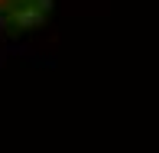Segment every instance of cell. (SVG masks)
I'll return each mask as SVG.
<instances>
[{
  "mask_svg": "<svg viewBox=\"0 0 159 153\" xmlns=\"http://www.w3.org/2000/svg\"><path fill=\"white\" fill-rule=\"evenodd\" d=\"M0 3H3V0H0Z\"/></svg>",
  "mask_w": 159,
  "mask_h": 153,
  "instance_id": "1",
  "label": "cell"
}]
</instances>
